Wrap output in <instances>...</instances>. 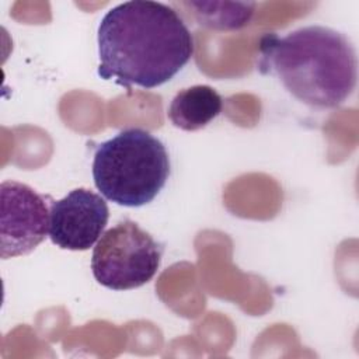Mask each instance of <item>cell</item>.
<instances>
[{
    "label": "cell",
    "mask_w": 359,
    "mask_h": 359,
    "mask_svg": "<svg viewBox=\"0 0 359 359\" xmlns=\"http://www.w3.org/2000/svg\"><path fill=\"white\" fill-rule=\"evenodd\" d=\"M259 45L261 69L275 74L309 107L337 108L356 88V50L349 38L334 28L307 25L283 36L266 34Z\"/></svg>",
    "instance_id": "7a4b0ae2"
},
{
    "label": "cell",
    "mask_w": 359,
    "mask_h": 359,
    "mask_svg": "<svg viewBox=\"0 0 359 359\" xmlns=\"http://www.w3.org/2000/svg\"><path fill=\"white\" fill-rule=\"evenodd\" d=\"M108 217L101 195L86 188L73 189L50 205L49 238L63 250H88L102 236Z\"/></svg>",
    "instance_id": "8992f818"
},
{
    "label": "cell",
    "mask_w": 359,
    "mask_h": 359,
    "mask_svg": "<svg viewBox=\"0 0 359 359\" xmlns=\"http://www.w3.org/2000/svg\"><path fill=\"white\" fill-rule=\"evenodd\" d=\"M161 261L160 244L137 223L123 220L100 237L91 271L95 280L112 290L136 289L157 273Z\"/></svg>",
    "instance_id": "277c9868"
},
{
    "label": "cell",
    "mask_w": 359,
    "mask_h": 359,
    "mask_svg": "<svg viewBox=\"0 0 359 359\" xmlns=\"http://www.w3.org/2000/svg\"><path fill=\"white\" fill-rule=\"evenodd\" d=\"M164 143L140 128L121 130L98 144L93 158V180L101 195L121 206L150 203L170 177Z\"/></svg>",
    "instance_id": "3957f363"
},
{
    "label": "cell",
    "mask_w": 359,
    "mask_h": 359,
    "mask_svg": "<svg viewBox=\"0 0 359 359\" xmlns=\"http://www.w3.org/2000/svg\"><path fill=\"white\" fill-rule=\"evenodd\" d=\"M97 42V74L125 88L158 87L194 55V36L180 13L150 0L125 1L107 11Z\"/></svg>",
    "instance_id": "6da1fadb"
},
{
    "label": "cell",
    "mask_w": 359,
    "mask_h": 359,
    "mask_svg": "<svg viewBox=\"0 0 359 359\" xmlns=\"http://www.w3.org/2000/svg\"><path fill=\"white\" fill-rule=\"evenodd\" d=\"M223 108L220 94L210 86L196 84L180 90L168 107L171 123L182 130H198L210 123Z\"/></svg>",
    "instance_id": "52a82bcc"
},
{
    "label": "cell",
    "mask_w": 359,
    "mask_h": 359,
    "mask_svg": "<svg viewBox=\"0 0 359 359\" xmlns=\"http://www.w3.org/2000/svg\"><path fill=\"white\" fill-rule=\"evenodd\" d=\"M0 255H27L49 233L46 198L27 184L7 180L0 185Z\"/></svg>",
    "instance_id": "5b68a950"
},
{
    "label": "cell",
    "mask_w": 359,
    "mask_h": 359,
    "mask_svg": "<svg viewBox=\"0 0 359 359\" xmlns=\"http://www.w3.org/2000/svg\"><path fill=\"white\" fill-rule=\"evenodd\" d=\"M180 7L189 8L196 24L216 31L241 29L250 24L257 3H219V1H181Z\"/></svg>",
    "instance_id": "ba28073f"
}]
</instances>
